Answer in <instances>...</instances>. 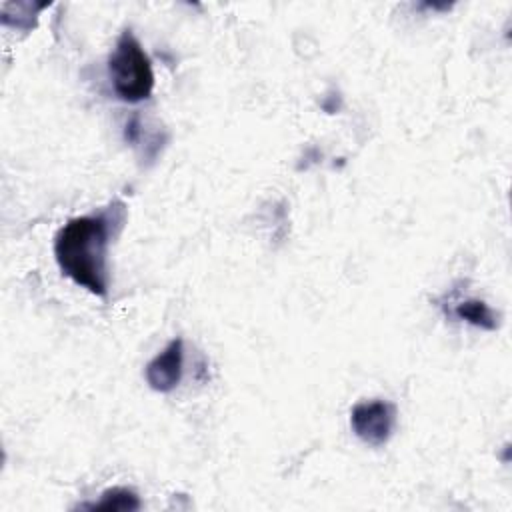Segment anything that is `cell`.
I'll list each match as a JSON object with an SVG mask.
<instances>
[{"label":"cell","instance_id":"1","mask_svg":"<svg viewBox=\"0 0 512 512\" xmlns=\"http://www.w3.org/2000/svg\"><path fill=\"white\" fill-rule=\"evenodd\" d=\"M122 204L68 220L54 238V258L64 276L96 296L108 294V246L112 226L124 220V212L114 216Z\"/></svg>","mask_w":512,"mask_h":512},{"label":"cell","instance_id":"2","mask_svg":"<svg viewBox=\"0 0 512 512\" xmlns=\"http://www.w3.org/2000/svg\"><path fill=\"white\" fill-rule=\"evenodd\" d=\"M108 74L116 96L124 102L148 100L154 90L152 62L130 28L116 40L108 58Z\"/></svg>","mask_w":512,"mask_h":512},{"label":"cell","instance_id":"3","mask_svg":"<svg viewBox=\"0 0 512 512\" xmlns=\"http://www.w3.org/2000/svg\"><path fill=\"white\" fill-rule=\"evenodd\" d=\"M352 432L368 446H384L396 426V408L388 400H364L350 410Z\"/></svg>","mask_w":512,"mask_h":512},{"label":"cell","instance_id":"6","mask_svg":"<svg viewBox=\"0 0 512 512\" xmlns=\"http://www.w3.org/2000/svg\"><path fill=\"white\" fill-rule=\"evenodd\" d=\"M140 506H142V502H140L138 494L134 490L122 488V486L104 490L98 502L82 504V508L106 510V512H134V510H140Z\"/></svg>","mask_w":512,"mask_h":512},{"label":"cell","instance_id":"4","mask_svg":"<svg viewBox=\"0 0 512 512\" xmlns=\"http://www.w3.org/2000/svg\"><path fill=\"white\" fill-rule=\"evenodd\" d=\"M184 372V342L182 338H174L166 344L162 352H158L144 370L146 382L156 392H172Z\"/></svg>","mask_w":512,"mask_h":512},{"label":"cell","instance_id":"5","mask_svg":"<svg viewBox=\"0 0 512 512\" xmlns=\"http://www.w3.org/2000/svg\"><path fill=\"white\" fill-rule=\"evenodd\" d=\"M454 316L458 320H464L476 328H484V330H496L498 328V314L482 300L478 298H466L460 300L454 306Z\"/></svg>","mask_w":512,"mask_h":512}]
</instances>
